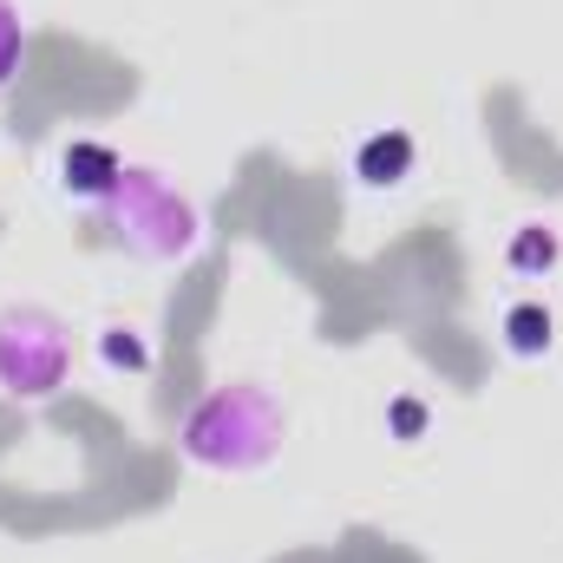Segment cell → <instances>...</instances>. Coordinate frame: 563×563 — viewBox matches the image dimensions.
<instances>
[{"instance_id":"6da1fadb","label":"cell","mask_w":563,"mask_h":563,"mask_svg":"<svg viewBox=\"0 0 563 563\" xmlns=\"http://www.w3.org/2000/svg\"><path fill=\"white\" fill-rule=\"evenodd\" d=\"M511 328H518V347H538V328L551 334V314H531L525 308V314H511Z\"/></svg>"},{"instance_id":"7a4b0ae2","label":"cell","mask_w":563,"mask_h":563,"mask_svg":"<svg viewBox=\"0 0 563 563\" xmlns=\"http://www.w3.org/2000/svg\"><path fill=\"white\" fill-rule=\"evenodd\" d=\"M7 66H13V20H7V7H0V79H7Z\"/></svg>"}]
</instances>
